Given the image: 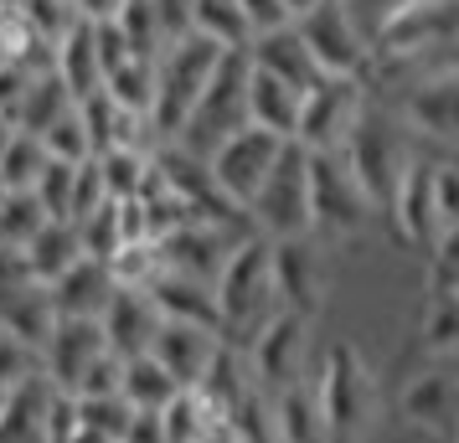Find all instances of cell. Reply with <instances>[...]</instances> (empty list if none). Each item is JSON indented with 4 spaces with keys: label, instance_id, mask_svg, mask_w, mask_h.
<instances>
[{
    "label": "cell",
    "instance_id": "obj_1",
    "mask_svg": "<svg viewBox=\"0 0 459 443\" xmlns=\"http://www.w3.org/2000/svg\"><path fill=\"white\" fill-rule=\"evenodd\" d=\"M315 407L325 422V443H361L377 422V371L356 340H335L310 377Z\"/></svg>",
    "mask_w": 459,
    "mask_h": 443
},
{
    "label": "cell",
    "instance_id": "obj_2",
    "mask_svg": "<svg viewBox=\"0 0 459 443\" xmlns=\"http://www.w3.org/2000/svg\"><path fill=\"white\" fill-rule=\"evenodd\" d=\"M212 299H217L222 340H232V345H243L279 310L273 274H269V237L243 233L232 243L228 258H222V268H217V278H212Z\"/></svg>",
    "mask_w": 459,
    "mask_h": 443
},
{
    "label": "cell",
    "instance_id": "obj_3",
    "mask_svg": "<svg viewBox=\"0 0 459 443\" xmlns=\"http://www.w3.org/2000/svg\"><path fill=\"white\" fill-rule=\"evenodd\" d=\"M455 47H459V0H408L367 31V52L382 67L423 63V57L455 52Z\"/></svg>",
    "mask_w": 459,
    "mask_h": 443
},
{
    "label": "cell",
    "instance_id": "obj_4",
    "mask_svg": "<svg viewBox=\"0 0 459 443\" xmlns=\"http://www.w3.org/2000/svg\"><path fill=\"white\" fill-rule=\"evenodd\" d=\"M228 52H217L202 37H181L155 57V98H150V134L155 140H176L186 114L196 108L202 88L212 83V72Z\"/></svg>",
    "mask_w": 459,
    "mask_h": 443
},
{
    "label": "cell",
    "instance_id": "obj_5",
    "mask_svg": "<svg viewBox=\"0 0 459 443\" xmlns=\"http://www.w3.org/2000/svg\"><path fill=\"white\" fill-rule=\"evenodd\" d=\"M243 222H248V233L269 237V243H279V237H310V160H305V149L294 140L279 149V160L264 175L258 196L248 201Z\"/></svg>",
    "mask_w": 459,
    "mask_h": 443
},
{
    "label": "cell",
    "instance_id": "obj_6",
    "mask_svg": "<svg viewBox=\"0 0 459 443\" xmlns=\"http://www.w3.org/2000/svg\"><path fill=\"white\" fill-rule=\"evenodd\" d=\"M305 160H310V237L325 233L341 243H356L377 217L367 191L356 186L341 149H305Z\"/></svg>",
    "mask_w": 459,
    "mask_h": 443
},
{
    "label": "cell",
    "instance_id": "obj_7",
    "mask_svg": "<svg viewBox=\"0 0 459 443\" xmlns=\"http://www.w3.org/2000/svg\"><path fill=\"white\" fill-rule=\"evenodd\" d=\"M243 78H248V57L228 52V57L217 63L212 83L202 88L196 108L186 114V124H181V134H176L170 145L186 149V155H196V160H207L228 134H238V129L248 124V108H243Z\"/></svg>",
    "mask_w": 459,
    "mask_h": 443
},
{
    "label": "cell",
    "instance_id": "obj_8",
    "mask_svg": "<svg viewBox=\"0 0 459 443\" xmlns=\"http://www.w3.org/2000/svg\"><path fill=\"white\" fill-rule=\"evenodd\" d=\"M341 160H346V170L356 175V186L367 191V201L382 211L387 196H393V186H397V175H403V166H408L403 129H397L377 104H367L361 119L351 124V134H346V145H341Z\"/></svg>",
    "mask_w": 459,
    "mask_h": 443
},
{
    "label": "cell",
    "instance_id": "obj_9",
    "mask_svg": "<svg viewBox=\"0 0 459 443\" xmlns=\"http://www.w3.org/2000/svg\"><path fill=\"white\" fill-rule=\"evenodd\" d=\"M294 31L305 52L315 57L320 78H367L372 72V52H367V31L356 26L346 0H315L294 16Z\"/></svg>",
    "mask_w": 459,
    "mask_h": 443
},
{
    "label": "cell",
    "instance_id": "obj_10",
    "mask_svg": "<svg viewBox=\"0 0 459 443\" xmlns=\"http://www.w3.org/2000/svg\"><path fill=\"white\" fill-rule=\"evenodd\" d=\"M310 330L315 319L305 315H290V310H273L258 330H253L238 351L248 361V377L258 392H284L294 381H310L305 377V361H310Z\"/></svg>",
    "mask_w": 459,
    "mask_h": 443
},
{
    "label": "cell",
    "instance_id": "obj_11",
    "mask_svg": "<svg viewBox=\"0 0 459 443\" xmlns=\"http://www.w3.org/2000/svg\"><path fill=\"white\" fill-rule=\"evenodd\" d=\"M284 145H290V140H279V134H269V129L243 124L238 134H228V140L207 155L212 191H217L232 211H248V201L258 196L264 175L273 170V160H279V149Z\"/></svg>",
    "mask_w": 459,
    "mask_h": 443
},
{
    "label": "cell",
    "instance_id": "obj_12",
    "mask_svg": "<svg viewBox=\"0 0 459 443\" xmlns=\"http://www.w3.org/2000/svg\"><path fill=\"white\" fill-rule=\"evenodd\" d=\"M367 104H372L367 78H320V83L299 98L294 145L299 149H341Z\"/></svg>",
    "mask_w": 459,
    "mask_h": 443
},
{
    "label": "cell",
    "instance_id": "obj_13",
    "mask_svg": "<svg viewBox=\"0 0 459 443\" xmlns=\"http://www.w3.org/2000/svg\"><path fill=\"white\" fill-rule=\"evenodd\" d=\"M269 274H273V299L290 315L315 319L325 304V263L315 237H279L269 243Z\"/></svg>",
    "mask_w": 459,
    "mask_h": 443
},
{
    "label": "cell",
    "instance_id": "obj_14",
    "mask_svg": "<svg viewBox=\"0 0 459 443\" xmlns=\"http://www.w3.org/2000/svg\"><path fill=\"white\" fill-rule=\"evenodd\" d=\"M397 119H403V129H413L418 140L459 149V67L449 63V67H434L429 78H418L403 93Z\"/></svg>",
    "mask_w": 459,
    "mask_h": 443
},
{
    "label": "cell",
    "instance_id": "obj_15",
    "mask_svg": "<svg viewBox=\"0 0 459 443\" xmlns=\"http://www.w3.org/2000/svg\"><path fill=\"white\" fill-rule=\"evenodd\" d=\"M397 413L423 428V433H438V439H449L459 422V377L449 361H434V366H418L413 377L403 381V392H397Z\"/></svg>",
    "mask_w": 459,
    "mask_h": 443
},
{
    "label": "cell",
    "instance_id": "obj_16",
    "mask_svg": "<svg viewBox=\"0 0 459 443\" xmlns=\"http://www.w3.org/2000/svg\"><path fill=\"white\" fill-rule=\"evenodd\" d=\"M387 217H393L397 237L408 248H434L438 222H434V160L408 155V166L397 175L393 196H387Z\"/></svg>",
    "mask_w": 459,
    "mask_h": 443
},
{
    "label": "cell",
    "instance_id": "obj_17",
    "mask_svg": "<svg viewBox=\"0 0 459 443\" xmlns=\"http://www.w3.org/2000/svg\"><path fill=\"white\" fill-rule=\"evenodd\" d=\"M217 345H222V336L207 330V325H176V319H160V330H155V340H150L145 356L155 361L181 392H191L196 381L207 377Z\"/></svg>",
    "mask_w": 459,
    "mask_h": 443
},
{
    "label": "cell",
    "instance_id": "obj_18",
    "mask_svg": "<svg viewBox=\"0 0 459 443\" xmlns=\"http://www.w3.org/2000/svg\"><path fill=\"white\" fill-rule=\"evenodd\" d=\"M108 351L104 330H99V319H57L52 325V336L42 345V377L57 387V392H73L83 371L93 361Z\"/></svg>",
    "mask_w": 459,
    "mask_h": 443
},
{
    "label": "cell",
    "instance_id": "obj_19",
    "mask_svg": "<svg viewBox=\"0 0 459 443\" xmlns=\"http://www.w3.org/2000/svg\"><path fill=\"white\" fill-rule=\"evenodd\" d=\"M99 330H104L108 340V351L114 356H145L150 351V340H155V330H160V310L150 304L145 289H114L104 304V315H99Z\"/></svg>",
    "mask_w": 459,
    "mask_h": 443
},
{
    "label": "cell",
    "instance_id": "obj_20",
    "mask_svg": "<svg viewBox=\"0 0 459 443\" xmlns=\"http://www.w3.org/2000/svg\"><path fill=\"white\" fill-rule=\"evenodd\" d=\"M243 57H248L258 72H269V78H279L284 88H294L299 98L320 83V67H315V57L305 52V42H299L294 21L290 26H273V31H258Z\"/></svg>",
    "mask_w": 459,
    "mask_h": 443
},
{
    "label": "cell",
    "instance_id": "obj_21",
    "mask_svg": "<svg viewBox=\"0 0 459 443\" xmlns=\"http://www.w3.org/2000/svg\"><path fill=\"white\" fill-rule=\"evenodd\" d=\"M52 304H57V319H99L104 315L108 294L119 289L114 284V274H108V263H99V258H78L67 274H57L52 284Z\"/></svg>",
    "mask_w": 459,
    "mask_h": 443
},
{
    "label": "cell",
    "instance_id": "obj_22",
    "mask_svg": "<svg viewBox=\"0 0 459 443\" xmlns=\"http://www.w3.org/2000/svg\"><path fill=\"white\" fill-rule=\"evenodd\" d=\"M145 294H150V304L160 310V319H176V325H207V330H217V336H222L212 284H202V278H186V274H170V268H160V274L145 284Z\"/></svg>",
    "mask_w": 459,
    "mask_h": 443
},
{
    "label": "cell",
    "instance_id": "obj_23",
    "mask_svg": "<svg viewBox=\"0 0 459 443\" xmlns=\"http://www.w3.org/2000/svg\"><path fill=\"white\" fill-rule=\"evenodd\" d=\"M52 402H57V387L47 377L11 387L5 392V407H0V443H52L47 439Z\"/></svg>",
    "mask_w": 459,
    "mask_h": 443
},
{
    "label": "cell",
    "instance_id": "obj_24",
    "mask_svg": "<svg viewBox=\"0 0 459 443\" xmlns=\"http://www.w3.org/2000/svg\"><path fill=\"white\" fill-rule=\"evenodd\" d=\"M243 108H248L253 129H269L279 140H294V119H299V93L284 88L279 78L258 72L248 63V78H243Z\"/></svg>",
    "mask_w": 459,
    "mask_h": 443
},
{
    "label": "cell",
    "instance_id": "obj_25",
    "mask_svg": "<svg viewBox=\"0 0 459 443\" xmlns=\"http://www.w3.org/2000/svg\"><path fill=\"white\" fill-rule=\"evenodd\" d=\"M52 72H57V83L73 93V104L104 88V72H99V57H93V26L88 21H73L63 37L52 42Z\"/></svg>",
    "mask_w": 459,
    "mask_h": 443
},
{
    "label": "cell",
    "instance_id": "obj_26",
    "mask_svg": "<svg viewBox=\"0 0 459 443\" xmlns=\"http://www.w3.org/2000/svg\"><path fill=\"white\" fill-rule=\"evenodd\" d=\"M78 119H83L88 140H93V155H99V149H119V145H145V134H150L145 119L129 114V108H119L104 88L88 93V98H78Z\"/></svg>",
    "mask_w": 459,
    "mask_h": 443
},
{
    "label": "cell",
    "instance_id": "obj_27",
    "mask_svg": "<svg viewBox=\"0 0 459 443\" xmlns=\"http://www.w3.org/2000/svg\"><path fill=\"white\" fill-rule=\"evenodd\" d=\"M52 325H57V304H52V289H47L42 278H31L22 289L0 294V330L31 340V345L42 351L47 336H52Z\"/></svg>",
    "mask_w": 459,
    "mask_h": 443
},
{
    "label": "cell",
    "instance_id": "obj_28",
    "mask_svg": "<svg viewBox=\"0 0 459 443\" xmlns=\"http://www.w3.org/2000/svg\"><path fill=\"white\" fill-rule=\"evenodd\" d=\"M418 351L429 361H455L459 356V289L455 284H429L423 315H418Z\"/></svg>",
    "mask_w": 459,
    "mask_h": 443
},
{
    "label": "cell",
    "instance_id": "obj_29",
    "mask_svg": "<svg viewBox=\"0 0 459 443\" xmlns=\"http://www.w3.org/2000/svg\"><path fill=\"white\" fill-rule=\"evenodd\" d=\"M269 407H273V443H325V422H320L310 381H294L284 392H273Z\"/></svg>",
    "mask_w": 459,
    "mask_h": 443
},
{
    "label": "cell",
    "instance_id": "obj_30",
    "mask_svg": "<svg viewBox=\"0 0 459 443\" xmlns=\"http://www.w3.org/2000/svg\"><path fill=\"white\" fill-rule=\"evenodd\" d=\"M191 37L212 42L217 52H248L253 26L248 16L238 11V0H191Z\"/></svg>",
    "mask_w": 459,
    "mask_h": 443
},
{
    "label": "cell",
    "instance_id": "obj_31",
    "mask_svg": "<svg viewBox=\"0 0 459 443\" xmlns=\"http://www.w3.org/2000/svg\"><path fill=\"white\" fill-rule=\"evenodd\" d=\"M22 253H26V268H31V278L52 284L57 274H67V268L83 258V243H78V227H73V222H47V227L31 237V243H26Z\"/></svg>",
    "mask_w": 459,
    "mask_h": 443
},
{
    "label": "cell",
    "instance_id": "obj_32",
    "mask_svg": "<svg viewBox=\"0 0 459 443\" xmlns=\"http://www.w3.org/2000/svg\"><path fill=\"white\" fill-rule=\"evenodd\" d=\"M67 108H73V93H67V88L57 83V72L47 67V72H37V78L26 83L22 108H16V119H11V124L22 129V134H37V140H42L47 129L67 114Z\"/></svg>",
    "mask_w": 459,
    "mask_h": 443
},
{
    "label": "cell",
    "instance_id": "obj_33",
    "mask_svg": "<svg viewBox=\"0 0 459 443\" xmlns=\"http://www.w3.org/2000/svg\"><path fill=\"white\" fill-rule=\"evenodd\" d=\"M99 181H104V196L108 201H134L150 181V166L155 155L145 145H119V149H99Z\"/></svg>",
    "mask_w": 459,
    "mask_h": 443
},
{
    "label": "cell",
    "instance_id": "obj_34",
    "mask_svg": "<svg viewBox=\"0 0 459 443\" xmlns=\"http://www.w3.org/2000/svg\"><path fill=\"white\" fill-rule=\"evenodd\" d=\"M119 397H125L134 413H166L170 402L181 397V387H176L150 356H129L125 381H119Z\"/></svg>",
    "mask_w": 459,
    "mask_h": 443
},
{
    "label": "cell",
    "instance_id": "obj_35",
    "mask_svg": "<svg viewBox=\"0 0 459 443\" xmlns=\"http://www.w3.org/2000/svg\"><path fill=\"white\" fill-rule=\"evenodd\" d=\"M104 93L114 98L119 108H129V114H140L150 124V98H155V63H145V57H129V63H119L114 72L104 78Z\"/></svg>",
    "mask_w": 459,
    "mask_h": 443
},
{
    "label": "cell",
    "instance_id": "obj_36",
    "mask_svg": "<svg viewBox=\"0 0 459 443\" xmlns=\"http://www.w3.org/2000/svg\"><path fill=\"white\" fill-rule=\"evenodd\" d=\"M47 160H52V155L42 149V140L16 129V134H11V145L0 149V186H5V191H31V186H37V175L47 170Z\"/></svg>",
    "mask_w": 459,
    "mask_h": 443
},
{
    "label": "cell",
    "instance_id": "obj_37",
    "mask_svg": "<svg viewBox=\"0 0 459 443\" xmlns=\"http://www.w3.org/2000/svg\"><path fill=\"white\" fill-rule=\"evenodd\" d=\"M47 222L52 217L42 211V201L31 191H5V201H0V248H26Z\"/></svg>",
    "mask_w": 459,
    "mask_h": 443
},
{
    "label": "cell",
    "instance_id": "obj_38",
    "mask_svg": "<svg viewBox=\"0 0 459 443\" xmlns=\"http://www.w3.org/2000/svg\"><path fill=\"white\" fill-rule=\"evenodd\" d=\"M114 21H119V31H125L129 57H145V63H155V57L166 52V37H160V21H155V5H150V0H129Z\"/></svg>",
    "mask_w": 459,
    "mask_h": 443
},
{
    "label": "cell",
    "instance_id": "obj_39",
    "mask_svg": "<svg viewBox=\"0 0 459 443\" xmlns=\"http://www.w3.org/2000/svg\"><path fill=\"white\" fill-rule=\"evenodd\" d=\"M42 149L52 155V160H67V166H83V160H93V140H88L83 119H78V104L67 108L63 119L42 134Z\"/></svg>",
    "mask_w": 459,
    "mask_h": 443
},
{
    "label": "cell",
    "instance_id": "obj_40",
    "mask_svg": "<svg viewBox=\"0 0 459 443\" xmlns=\"http://www.w3.org/2000/svg\"><path fill=\"white\" fill-rule=\"evenodd\" d=\"M37 377H42V351H37L31 340L11 336V330H0V387L11 392V387L37 381Z\"/></svg>",
    "mask_w": 459,
    "mask_h": 443
},
{
    "label": "cell",
    "instance_id": "obj_41",
    "mask_svg": "<svg viewBox=\"0 0 459 443\" xmlns=\"http://www.w3.org/2000/svg\"><path fill=\"white\" fill-rule=\"evenodd\" d=\"M16 11H22L26 26H31V31H37L47 47H52V42L67 31V26L78 21V5H73V0H22Z\"/></svg>",
    "mask_w": 459,
    "mask_h": 443
},
{
    "label": "cell",
    "instance_id": "obj_42",
    "mask_svg": "<svg viewBox=\"0 0 459 443\" xmlns=\"http://www.w3.org/2000/svg\"><path fill=\"white\" fill-rule=\"evenodd\" d=\"M434 222L438 233L459 227V155L455 160H434Z\"/></svg>",
    "mask_w": 459,
    "mask_h": 443
},
{
    "label": "cell",
    "instance_id": "obj_43",
    "mask_svg": "<svg viewBox=\"0 0 459 443\" xmlns=\"http://www.w3.org/2000/svg\"><path fill=\"white\" fill-rule=\"evenodd\" d=\"M93 26V57H99V72H114L119 63H129V42L125 31H119V21H88Z\"/></svg>",
    "mask_w": 459,
    "mask_h": 443
},
{
    "label": "cell",
    "instance_id": "obj_44",
    "mask_svg": "<svg viewBox=\"0 0 459 443\" xmlns=\"http://www.w3.org/2000/svg\"><path fill=\"white\" fill-rule=\"evenodd\" d=\"M37 72L31 67H16V63H0V114L5 119H16V108H22V93Z\"/></svg>",
    "mask_w": 459,
    "mask_h": 443
},
{
    "label": "cell",
    "instance_id": "obj_45",
    "mask_svg": "<svg viewBox=\"0 0 459 443\" xmlns=\"http://www.w3.org/2000/svg\"><path fill=\"white\" fill-rule=\"evenodd\" d=\"M238 11L248 16L253 37H258V31H273V26H290V11H284V0H238Z\"/></svg>",
    "mask_w": 459,
    "mask_h": 443
},
{
    "label": "cell",
    "instance_id": "obj_46",
    "mask_svg": "<svg viewBox=\"0 0 459 443\" xmlns=\"http://www.w3.org/2000/svg\"><path fill=\"white\" fill-rule=\"evenodd\" d=\"M22 284H31L26 253L22 248H0V294H11V289H22Z\"/></svg>",
    "mask_w": 459,
    "mask_h": 443
},
{
    "label": "cell",
    "instance_id": "obj_47",
    "mask_svg": "<svg viewBox=\"0 0 459 443\" xmlns=\"http://www.w3.org/2000/svg\"><path fill=\"white\" fill-rule=\"evenodd\" d=\"M397 5H408V0H346V11L356 16V26H361V31H372V26L382 21L387 11H397Z\"/></svg>",
    "mask_w": 459,
    "mask_h": 443
},
{
    "label": "cell",
    "instance_id": "obj_48",
    "mask_svg": "<svg viewBox=\"0 0 459 443\" xmlns=\"http://www.w3.org/2000/svg\"><path fill=\"white\" fill-rule=\"evenodd\" d=\"M78 5V21H114L129 0H73Z\"/></svg>",
    "mask_w": 459,
    "mask_h": 443
},
{
    "label": "cell",
    "instance_id": "obj_49",
    "mask_svg": "<svg viewBox=\"0 0 459 443\" xmlns=\"http://www.w3.org/2000/svg\"><path fill=\"white\" fill-rule=\"evenodd\" d=\"M11 134H16V124H11V119H5V114H0V149L11 145Z\"/></svg>",
    "mask_w": 459,
    "mask_h": 443
},
{
    "label": "cell",
    "instance_id": "obj_50",
    "mask_svg": "<svg viewBox=\"0 0 459 443\" xmlns=\"http://www.w3.org/2000/svg\"><path fill=\"white\" fill-rule=\"evenodd\" d=\"M305 5H315V0H284V11H290V21L299 16V11H305Z\"/></svg>",
    "mask_w": 459,
    "mask_h": 443
},
{
    "label": "cell",
    "instance_id": "obj_51",
    "mask_svg": "<svg viewBox=\"0 0 459 443\" xmlns=\"http://www.w3.org/2000/svg\"><path fill=\"white\" fill-rule=\"evenodd\" d=\"M449 439H455V443H459V422H455V433H449Z\"/></svg>",
    "mask_w": 459,
    "mask_h": 443
},
{
    "label": "cell",
    "instance_id": "obj_52",
    "mask_svg": "<svg viewBox=\"0 0 459 443\" xmlns=\"http://www.w3.org/2000/svg\"><path fill=\"white\" fill-rule=\"evenodd\" d=\"M449 366H455V377H459V356H455V361H449Z\"/></svg>",
    "mask_w": 459,
    "mask_h": 443
},
{
    "label": "cell",
    "instance_id": "obj_53",
    "mask_svg": "<svg viewBox=\"0 0 459 443\" xmlns=\"http://www.w3.org/2000/svg\"><path fill=\"white\" fill-rule=\"evenodd\" d=\"M0 407H5V387H0Z\"/></svg>",
    "mask_w": 459,
    "mask_h": 443
},
{
    "label": "cell",
    "instance_id": "obj_54",
    "mask_svg": "<svg viewBox=\"0 0 459 443\" xmlns=\"http://www.w3.org/2000/svg\"><path fill=\"white\" fill-rule=\"evenodd\" d=\"M455 67H459V47H455Z\"/></svg>",
    "mask_w": 459,
    "mask_h": 443
},
{
    "label": "cell",
    "instance_id": "obj_55",
    "mask_svg": "<svg viewBox=\"0 0 459 443\" xmlns=\"http://www.w3.org/2000/svg\"><path fill=\"white\" fill-rule=\"evenodd\" d=\"M0 201H5V186H0Z\"/></svg>",
    "mask_w": 459,
    "mask_h": 443
},
{
    "label": "cell",
    "instance_id": "obj_56",
    "mask_svg": "<svg viewBox=\"0 0 459 443\" xmlns=\"http://www.w3.org/2000/svg\"><path fill=\"white\" fill-rule=\"evenodd\" d=\"M455 289H459V284H455Z\"/></svg>",
    "mask_w": 459,
    "mask_h": 443
}]
</instances>
